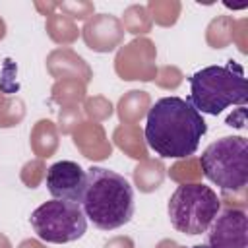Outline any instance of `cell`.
<instances>
[{"instance_id": "7a4b0ae2", "label": "cell", "mask_w": 248, "mask_h": 248, "mask_svg": "<svg viewBox=\"0 0 248 248\" xmlns=\"http://www.w3.org/2000/svg\"><path fill=\"white\" fill-rule=\"evenodd\" d=\"M81 196V209L97 229L114 231L134 217V188L118 172L91 167Z\"/></svg>"}, {"instance_id": "8992f818", "label": "cell", "mask_w": 248, "mask_h": 248, "mask_svg": "<svg viewBox=\"0 0 248 248\" xmlns=\"http://www.w3.org/2000/svg\"><path fill=\"white\" fill-rule=\"evenodd\" d=\"M33 231L45 242L66 244L81 238L87 231V217L79 203L50 200L41 203L29 217Z\"/></svg>"}, {"instance_id": "ba28073f", "label": "cell", "mask_w": 248, "mask_h": 248, "mask_svg": "<svg viewBox=\"0 0 248 248\" xmlns=\"http://www.w3.org/2000/svg\"><path fill=\"white\" fill-rule=\"evenodd\" d=\"M246 211L242 209H225L219 211L213 223L209 225L207 244L211 248H246L248 246V227Z\"/></svg>"}, {"instance_id": "5b68a950", "label": "cell", "mask_w": 248, "mask_h": 248, "mask_svg": "<svg viewBox=\"0 0 248 248\" xmlns=\"http://www.w3.org/2000/svg\"><path fill=\"white\" fill-rule=\"evenodd\" d=\"M203 176L221 190H242L248 182V141L225 136L209 143L200 157Z\"/></svg>"}, {"instance_id": "3957f363", "label": "cell", "mask_w": 248, "mask_h": 248, "mask_svg": "<svg viewBox=\"0 0 248 248\" xmlns=\"http://www.w3.org/2000/svg\"><path fill=\"white\" fill-rule=\"evenodd\" d=\"M192 107L202 114L217 116L225 108L238 105L244 107L248 101V83L244 68L232 60L225 66H205L190 78Z\"/></svg>"}, {"instance_id": "6da1fadb", "label": "cell", "mask_w": 248, "mask_h": 248, "mask_svg": "<svg viewBox=\"0 0 248 248\" xmlns=\"http://www.w3.org/2000/svg\"><path fill=\"white\" fill-rule=\"evenodd\" d=\"M207 132L203 116L182 97H161L147 112V145L165 159H184L198 151Z\"/></svg>"}, {"instance_id": "9c48e42d", "label": "cell", "mask_w": 248, "mask_h": 248, "mask_svg": "<svg viewBox=\"0 0 248 248\" xmlns=\"http://www.w3.org/2000/svg\"><path fill=\"white\" fill-rule=\"evenodd\" d=\"M192 248H211L209 244H196V246H192Z\"/></svg>"}, {"instance_id": "52a82bcc", "label": "cell", "mask_w": 248, "mask_h": 248, "mask_svg": "<svg viewBox=\"0 0 248 248\" xmlns=\"http://www.w3.org/2000/svg\"><path fill=\"white\" fill-rule=\"evenodd\" d=\"M87 172L74 161H58L46 169V190L54 200L79 203L85 188Z\"/></svg>"}, {"instance_id": "277c9868", "label": "cell", "mask_w": 248, "mask_h": 248, "mask_svg": "<svg viewBox=\"0 0 248 248\" xmlns=\"http://www.w3.org/2000/svg\"><path fill=\"white\" fill-rule=\"evenodd\" d=\"M167 211L170 225L178 232L196 236L209 229L221 211V200L205 184H182L172 192Z\"/></svg>"}]
</instances>
